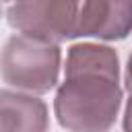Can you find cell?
<instances>
[{
	"label": "cell",
	"instance_id": "1",
	"mask_svg": "<svg viewBox=\"0 0 132 132\" xmlns=\"http://www.w3.org/2000/svg\"><path fill=\"white\" fill-rule=\"evenodd\" d=\"M122 107L118 52L103 43H74L66 52L64 80L54 113L68 132H109Z\"/></svg>",
	"mask_w": 132,
	"mask_h": 132
},
{
	"label": "cell",
	"instance_id": "2",
	"mask_svg": "<svg viewBox=\"0 0 132 132\" xmlns=\"http://www.w3.org/2000/svg\"><path fill=\"white\" fill-rule=\"evenodd\" d=\"M0 66L2 80L8 89L29 95H43L58 85L62 50L58 43L14 33L2 47Z\"/></svg>",
	"mask_w": 132,
	"mask_h": 132
},
{
	"label": "cell",
	"instance_id": "3",
	"mask_svg": "<svg viewBox=\"0 0 132 132\" xmlns=\"http://www.w3.org/2000/svg\"><path fill=\"white\" fill-rule=\"evenodd\" d=\"M78 10L80 2L66 0L12 2L6 4V23L21 35L60 45L66 39H74Z\"/></svg>",
	"mask_w": 132,
	"mask_h": 132
},
{
	"label": "cell",
	"instance_id": "4",
	"mask_svg": "<svg viewBox=\"0 0 132 132\" xmlns=\"http://www.w3.org/2000/svg\"><path fill=\"white\" fill-rule=\"evenodd\" d=\"M132 33V2H80L74 37H95L101 41H120Z\"/></svg>",
	"mask_w": 132,
	"mask_h": 132
},
{
	"label": "cell",
	"instance_id": "5",
	"mask_svg": "<svg viewBox=\"0 0 132 132\" xmlns=\"http://www.w3.org/2000/svg\"><path fill=\"white\" fill-rule=\"evenodd\" d=\"M0 122L2 132H47L50 111L37 95L4 87L0 91Z\"/></svg>",
	"mask_w": 132,
	"mask_h": 132
},
{
	"label": "cell",
	"instance_id": "6",
	"mask_svg": "<svg viewBox=\"0 0 132 132\" xmlns=\"http://www.w3.org/2000/svg\"><path fill=\"white\" fill-rule=\"evenodd\" d=\"M122 126H124V132H132V93H128V99H126Z\"/></svg>",
	"mask_w": 132,
	"mask_h": 132
},
{
	"label": "cell",
	"instance_id": "7",
	"mask_svg": "<svg viewBox=\"0 0 132 132\" xmlns=\"http://www.w3.org/2000/svg\"><path fill=\"white\" fill-rule=\"evenodd\" d=\"M124 82H126L128 93H132V52H130L128 62H126V70H124Z\"/></svg>",
	"mask_w": 132,
	"mask_h": 132
}]
</instances>
